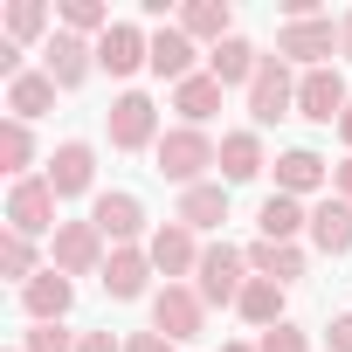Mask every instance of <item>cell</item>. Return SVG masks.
<instances>
[{"label": "cell", "instance_id": "44dd1931", "mask_svg": "<svg viewBox=\"0 0 352 352\" xmlns=\"http://www.w3.org/2000/svg\"><path fill=\"white\" fill-rule=\"evenodd\" d=\"M256 69H263V49H256V42H242V35H228L221 49H208V76H214L221 90L256 83Z\"/></svg>", "mask_w": 352, "mask_h": 352}, {"label": "cell", "instance_id": "d6986e66", "mask_svg": "<svg viewBox=\"0 0 352 352\" xmlns=\"http://www.w3.org/2000/svg\"><path fill=\"white\" fill-rule=\"evenodd\" d=\"M311 249H318V256H352V201L324 194V201L311 208Z\"/></svg>", "mask_w": 352, "mask_h": 352}, {"label": "cell", "instance_id": "5b68a950", "mask_svg": "<svg viewBox=\"0 0 352 352\" xmlns=\"http://www.w3.org/2000/svg\"><path fill=\"white\" fill-rule=\"evenodd\" d=\"M90 221H97V235H104L111 249H145V242H152V235H145V201L124 194V187L97 194V201H90Z\"/></svg>", "mask_w": 352, "mask_h": 352}, {"label": "cell", "instance_id": "277c9868", "mask_svg": "<svg viewBox=\"0 0 352 352\" xmlns=\"http://www.w3.org/2000/svg\"><path fill=\"white\" fill-rule=\"evenodd\" d=\"M8 228L28 235V242L63 228V221H56V187H49V173H28V180L8 187Z\"/></svg>", "mask_w": 352, "mask_h": 352}, {"label": "cell", "instance_id": "3957f363", "mask_svg": "<svg viewBox=\"0 0 352 352\" xmlns=\"http://www.w3.org/2000/svg\"><path fill=\"white\" fill-rule=\"evenodd\" d=\"M104 131H111L118 152H145V145L166 138V131H159V104H152L145 90H118L111 111H104Z\"/></svg>", "mask_w": 352, "mask_h": 352}, {"label": "cell", "instance_id": "f35d334b", "mask_svg": "<svg viewBox=\"0 0 352 352\" xmlns=\"http://www.w3.org/2000/svg\"><path fill=\"white\" fill-rule=\"evenodd\" d=\"M338 56L352 63V14H338Z\"/></svg>", "mask_w": 352, "mask_h": 352}, {"label": "cell", "instance_id": "4dcf8cb0", "mask_svg": "<svg viewBox=\"0 0 352 352\" xmlns=\"http://www.w3.org/2000/svg\"><path fill=\"white\" fill-rule=\"evenodd\" d=\"M0 276H14V283H35V276H42V270H35V242L14 235V228L0 235Z\"/></svg>", "mask_w": 352, "mask_h": 352}, {"label": "cell", "instance_id": "e575fe53", "mask_svg": "<svg viewBox=\"0 0 352 352\" xmlns=\"http://www.w3.org/2000/svg\"><path fill=\"white\" fill-rule=\"evenodd\" d=\"M124 352H173V338H166V331H131Z\"/></svg>", "mask_w": 352, "mask_h": 352}, {"label": "cell", "instance_id": "8992f818", "mask_svg": "<svg viewBox=\"0 0 352 352\" xmlns=\"http://www.w3.org/2000/svg\"><path fill=\"white\" fill-rule=\"evenodd\" d=\"M152 331H166L173 345L201 338V331H208V304H201V290H194V283H166V290H152Z\"/></svg>", "mask_w": 352, "mask_h": 352}, {"label": "cell", "instance_id": "2e32d148", "mask_svg": "<svg viewBox=\"0 0 352 352\" xmlns=\"http://www.w3.org/2000/svg\"><path fill=\"white\" fill-rule=\"evenodd\" d=\"M194 56H201V42H194V35H180V21H166V28L152 35V76H159V83H173V90H180L187 76H201V69H194Z\"/></svg>", "mask_w": 352, "mask_h": 352}, {"label": "cell", "instance_id": "30bf717a", "mask_svg": "<svg viewBox=\"0 0 352 352\" xmlns=\"http://www.w3.org/2000/svg\"><path fill=\"white\" fill-rule=\"evenodd\" d=\"M145 256H152V270H159L166 283H180V276H194V270H201V256H208V249L194 242V228H187V221H159V228H152V242H145Z\"/></svg>", "mask_w": 352, "mask_h": 352}, {"label": "cell", "instance_id": "d6a6232c", "mask_svg": "<svg viewBox=\"0 0 352 352\" xmlns=\"http://www.w3.org/2000/svg\"><path fill=\"white\" fill-rule=\"evenodd\" d=\"M49 28V8H42V0H14V8H8V42H35Z\"/></svg>", "mask_w": 352, "mask_h": 352}, {"label": "cell", "instance_id": "ab89813d", "mask_svg": "<svg viewBox=\"0 0 352 352\" xmlns=\"http://www.w3.org/2000/svg\"><path fill=\"white\" fill-rule=\"evenodd\" d=\"M338 138H345V145H352V111H345V118H338Z\"/></svg>", "mask_w": 352, "mask_h": 352}, {"label": "cell", "instance_id": "1f68e13d", "mask_svg": "<svg viewBox=\"0 0 352 352\" xmlns=\"http://www.w3.org/2000/svg\"><path fill=\"white\" fill-rule=\"evenodd\" d=\"M83 345V331H69V324H28L21 331V352H76Z\"/></svg>", "mask_w": 352, "mask_h": 352}, {"label": "cell", "instance_id": "b9f144b4", "mask_svg": "<svg viewBox=\"0 0 352 352\" xmlns=\"http://www.w3.org/2000/svg\"><path fill=\"white\" fill-rule=\"evenodd\" d=\"M8 352H21V345H8Z\"/></svg>", "mask_w": 352, "mask_h": 352}, {"label": "cell", "instance_id": "7402d4cb", "mask_svg": "<svg viewBox=\"0 0 352 352\" xmlns=\"http://www.w3.org/2000/svg\"><path fill=\"white\" fill-rule=\"evenodd\" d=\"M256 235H263V242H297V235H311V208L290 201V194H270V201L256 208Z\"/></svg>", "mask_w": 352, "mask_h": 352}, {"label": "cell", "instance_id": "8fae6325", "mask_svg": "<svg viewBox=\"0 0 352 352\" xmlns=\"http://www.w3.org/2000/svg\"><path fill=\"white\" fill-rule=\"evenodd\" d=\"M345 111H352V97H345V76H338L331 63L297 76V118H311V124H338Z\"/></svg>", "mask_w": 352, "mask_h": 352}, {"label": "cell", "instance_id": "cb8c5ba5", "mask_svg": "<svg viewBox=\"0 0 352 352\" xmlns=\"http://www.w3.org/2000/svg\"><path fill=\"white\" fill-rule=\"evenodd\" d=\"M49 111H56V76H49V69H28V76L8 83V118L35 124V118H49Z\"/></svg>", "mask_w": 352, "mask_h": 352}, {"label": "cell", "instance_id": "d4e9b609", "mask_svg": "<svg viewBox=\"0 0 352 352\" xmlns=\"http://www.w3.org/2000/svg\"><path fill=\"white\" fill-rule=\"evenodd\" d=\"M180 35L221 49V42L235 35V8H228V0H194V8H180Z\"/></svg>", "mask_w": 352, "mask_h": 352}, {"label": "cell", "instance_id": "9c48e42d", "mask_svg": "<svg viewBox=\"0 0 352 352\" xmlns=\"http://www.w3.org/2000/svg\"><path fill=\"white\" fill-rule=\"evenodd\" d=\"M276 56L283 63H304V69H324V56H338V21L318 14V21H283L276 28Z\"/></svg>", "mask_w": 352, "mask_h": 352}, {"label": "cell", "instance_id": "603a6c76", "mask_svg": "<svg viewBox=\"0 0 352 352\" xmlns=\"http://www.w3.org/2000/svg\"><path fill=\"white\" fill-rule=\"evenodd\" d=\"M173 221H187L194 235H201V228H221V221H228V187H221V180L187 187V194H180V208H173Z\"/></svg>", "mask_w": 352, "mask_h": 352}, {"label": "cell", "instance_id": "6da1fadb", "mask_svg": "<svg viewBox=\"0 0 352 352\" xmlns=\"http://www.w3.org/2000/svg\"><path fill=\"white\" fill-rule=\"evenodd\" d=\"M152 159H159V180H173V187H201V173L208 166H221V145L208 138V131H194V124H173L159 145H152Z\"/></svg>", "mask_w": 352, "mask_h": 352}, {"label": "cell", "instance_id": "484cf974", "mask_svg": "<svg viewBox=\"0 0 352 352\" xmlns=\"http://www.w3.org/2000/svg\"><path fill=\"white\" fill-rule=\"evenodd\" d=\"M249 270L290 290V283L304 276V249H297V242H263V235H256V242H249Z\"/></svg>", "mask_w": 352, "mask_h": 352}, {"label": "cell", "instance_id": "e0dca14e", "mask_svg": "<svg viewBox=\"0 0 352 352\" xmlns=\"http://www.w3.org/2000/svg\"><path fill=\"white\" fill-rule=\"evenodd\" d=\"M97 276H104V297H111V304H131V297H145V283H152V256H145V249H111Z\"/></svg>", "mask_w": 352, "mask_h": 352}, {"label": "cell", "instance_id": "d590c367", "mask_svg": "<svg viewBox=\"0 0 352 352\" xmlns=\"http://www.w3.org/2000/svg\"><path fill=\"white\" fill-rule=\"evenodd\" d=\"M324 352H352V311H345V318H331V338H324Z\"/></svg>", "mask_w": 352, "mask_h": 352}, {"label": "cell", "instance_id": "836d02e7", "mask_svg": "<svg viewBox=\"0 0 352 352\" xmlns=\"http://www.w3.org/2000/svg\"><path fill=\"white\" fill-rule=\"evenodd\" d=\"M256 352H311V331H297V324L283 318V324H270V331L256 338Z\"/></svg>", "mask_w": 352, "mask_h": 352}, {"label": "cell", "instance_id": "ac0fdd59", "mask_svg": "<svg viewBox=\"0 0 352 352\" xmlns=\"http://www.w3.org/2000/svg\"><path fill=\"white\" fill-rule=\"evenodd\" d=\"M318 187H331V166H324L311 145H290V152H276V194L304 201V194H318Z\"/></svg>", "mask_w": 352, "mask_h": 352}, {"label": "cell", "instance_id": "5bb4252c", "mask_svg": "<svg viewBox=\"0 0 352 352\" xmlns=\"http://www.w3.org/2000/svg\"><path fill=\"white\" fill-rule=\"evenodd\" d=\"M69 304H76V276H63V270H42L35 283H21V311H28V324H63Z\"/></svg>", "mask_w": 352, "mask_h": 352}, {"label": "cell", "instance_id": "4fadbf2b", "mask_svg": "<svg viewBox=\"0 0 352 352\" xmlns=\"http://www.w3.org/2000/svg\"><path fill=\"white\" fill-rule=\"evenodd\" d=\"M42 69L56 76V90H76V83L97 69V42H83V35L56 28V35H49V49H42Z\"/></svg>", "mask_w": 352, "mask_h": 352}, {"label": "cell", "instance_id": "8d00e7d4", "mask_svg": "<svg viewBox=\"0 0 352 352\" xmlns=\"http://www.w3.org/2000/svg\"><path fill=\"white\" fill-rule=\"evenodd\" d=\"M331 194H338V201H352V152L331 166Z\"/></svg>", "mask_w": 352, "mask_h": 352}, {"label": "cell", "instance_id": "7c38bea8", "mask_svg": "<svg viewBox=\"0 0 352 352\" xmlns=\"http://www.w3.org/2000/svg\"><path fill=\"white\" fill-rule=\"evenodd\" d=\"M97 69H104V76H118V83H124V76H138V69H152V35H145L138 21H118V28L97 42Z\"/></svg>", "mask_w": 352, "mask_h": 352}, {"label": "cell", "instance_id": "52a82bcc", "mask_svg": "<svg viewBox=\"0 0 352 352\" xmlns=\"http://www.w3.org/2000/svg\"><path fill=\"white\" fill-rule=\"evenodd\" d=\"M104 256H111V242L97 235V221H63L49 235V270H63V276H90V270H104Z\"/></svg>", "mask_w": 352, "mask_h": 352}, {"label": "cell", "instance_id": "7a4b0ae2", "mask_svg": "<svg viewBox=\"0 0 352 352\" xmlns=\"http://www.w3.org/2000/svg\"><path fill=\"white\" fill-rule=\"evenodd\" d=\"M249 249H235V242H214L208 256H201V270H194V290H201V304L214 311V304H242V290H249Z\"/></svg>", "mask_w": 352, "mask_h": 352}, {"label": "cell", "instance_id": "ba28073f", "mask_svg": "<svg viewBox=\"0 0 352 352\" xmlns=\"http://www.w3.org/2000/svg\"><path fill=\"white\" fill-rule=\"evenodd\" d=\"M290 111H297V76H290L283 56H263V69H256V83H249V118H256V131L276 124V118H290Z\"/></svg>", "mask_w": 352, "mask_h": 352}, {"label": "cell", "instance_id": "60d3db41", "mask_svg": "<svg viewBox=\"0 0 352 352\" xmlns=\"http://www.w3.org/2000/svg\"><path fill=\"white\" fill-rule=\"evenodd\" d=\"M221 352H256V345H221Z\"/></svg>", "mask_w": 352, "mask_h": 352}, {"label": "cell", "instance_id": "74e56055", "mask_svg": "<svg viewBox=\"0 0 352 352\" xmlns=\"http://www.w3.org/2000/svg\"><path fill=\"white\" fill-rule=\"evenodd\" d=\"M76 352H124V338H111V331H83Z\"/></svg>", "mask_w": 352, "mask_h": 352}, {"label": "cell", "instance_id": "83f0119b", "mask_svg": "<svg viewBox=\"0 0 352 352\" xmlns=\"http://www.w3.org/2000/svg\"><path fill=\"white\" fill-rule=\"evenodd\" d=\"M256 331H270V324H283V283H270V276H249V290H242V304H235Z\"/></svg>", "mask_w": 352, "mask_h": 352}, {"label": "cell", "instance_id": "ffe728a7", "mask_svg": "<svg viewBox=\"0 0 352 352\" xmlns=\"http://www.w3.org/2000/svg\"><path fill=\"white\" fill-rule=\"evenodd\" d=\"M270 159H263V131L249 124V131H221V187H242V180H256Z\"/></svg>", "mask_w": 352, "mask_h": 352}, {"label": "cell", "instance_id": "4316f807", "mask_svg": "<svg viewBox=\"0 0 352 352\" xmlns=\"http://www.w3.org/2000/svg\"><path fill=\"white\" fill-rule=\"evenodd\" d=\"M173 111H180V124H194V131H208V118L221 111V83L201 69V76H187L180 90H173Z\"/></svg>", "mask_w": 352, "mask_h": 352}, {"label": "cell", "instance_id": "f1b7e54d", "mask_svg": "<svg viewBox=\"0 0 352 352\" xmlns=\"http://www.w3.org/2000/svg\"><path fill=\"white\" fill-rule=\"evenodd\" d=\"M28 166H35V131L21 118H8L0 124V173H8V180H28Z\"/></svg>", "mask_w": 352, "mask_h": 352}, {"label": "cell", "instance_id": "9a60e30c", "mask_svg": "<svg viewBox=\"0 0 352 352\" xmlns=\"http://www.w3.org/2000/svg\"><path fill=\"white\" fill-rule=\"evenodd\" d=\"M90 180H97V152H90L83 138H63V145L49 152V187H56V201L90 194Z\"/></svg>", "mask_w": 352, "mask_h": 352}, {"label": "cell", "instance_id": "f546056e", "mask_svg": "<svg viewBox=\"0 0 352 352\" xmlns=\"http://www.w3.org/2000/svg\"><path fill=\"white\" fill-rule=\"evenodd\" d=\"M63 28H69V35H83V42H90V35L104 42L118 21H111V8H104V0H63Z\"/></svg>", "mask_w": 352, "mask_h": 352}]
</instances>
